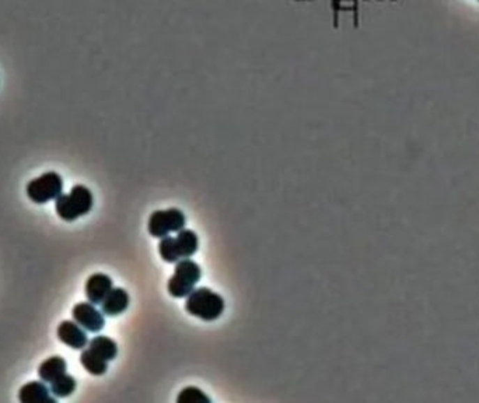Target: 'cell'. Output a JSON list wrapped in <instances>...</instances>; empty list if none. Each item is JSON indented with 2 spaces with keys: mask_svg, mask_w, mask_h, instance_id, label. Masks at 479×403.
Segmentation results:
<instances>
[{
  "mask_svg": "<svg viewBox=\"0 0 479 403\" xmlns=\"http://www.w3.org/2000/svg\"><path fill=\"white\" fill-rule=\"evenodd\" d=\"M93 193L84 185H76L69 195H61L56 199L55 207L58 216L65 221H75L87 214L93 207Z\"/></svg>",
  "mask_w": 479,
  "mask_h": 403,
  "instance_id": "obj_2",
  "label": "cell"
},
{
  "mask_svg": "<svg viewBox=\"0 0 479 403\" xmlns=\"http://www.w3.org/2000/svg\"><path fill=\"white\" fill-rule=\"evenodd\" d=\"M185 227V214L176 207L155 210L149 219V232L155 238H165L170 232H178Z\"/></svg>",
  "mask_w": 479,
  "mask_h": 403,
  "instance_id": "obj_5",
  "label": "cell"
},
{
  "mask_svg": "<svg viewBox=\"0 0 479 403\" xmlns=\"http://www.w3.org/2000/svg\"><path fill=\"white\" fill-rule=\"evenodd\" d=\"M58 338L62 343L68 345L75 350L84 349L89 343L86 331L75 321H63L58 326Z\"/></svg>",
  "mask_w": 479,
  "mask_h": 403,
  "instance_id": "obj_7",
  "label": "cell"
},
{
  "mask_svg": "<svg viewBox=\"0 0 479 403\" xmlns=\"http://www.w3.org/2000/svg\"><path fill=\"white\" fill-rule=\"evenodd\" d=\"M75 322H77L84 331L97 333L102 331L105 325L104 314L100 313L94 304L89 303H79L77 306L73 307L72 311Z\"/></svg>",
  "mask_w": 479,
  "mask_h": 403,
  "instance_id": "obj_6",
  "label": "cell"
},
{
  "mask_svg": "<svg viewBox=\"0 0 479 403\" xmlns=\"http://www.w3.org/2000/svg\"><path fill=\"white\" fill-rule=\"evenodd\" d=\"M76 385V379L65 372L51 382V393L55 397H66L75 392Z\"/></svg>",
  "mask_w": 479,
  "mask_h": 403,
  "instance_id": "obj_15",
  "label": "cell"
},
{
  "mask_svg": "<svg viewBox=\"0 0 479 403\" xmlns=\"http://www.w3.org/2000/svg\"><path fill=\"white\" fill-rule=\"evenodd\" d=\"M185 310L202 321H216L225 311V300L220 294L206 287L194 289L187 297Z\"/></svg>",
  "mask_w": 479,
  "mask_h": 403,
  "instance_id": "obj_1",
  "label": "cell"
},
{
  "mask_svg": "<svg viewBox=\"0 0 479 403\" xmlns=\"http://www.w3.org/2000/svg\"><path fill=\"white\" fill-rule=\"evenodd\" d=\"M27 196L38 205L56 200L63 191V180L58 173L50 171L27 184Z\"/></svg>",
  "mask_w": 479,
  "mask_h": 403,
  "instance_id": "obj_4",
  "label": "cell"
},
{
  "mask_svg": "<svg viewBox=\"0 0 479 403\" xmlns=\"http://www.w3.org/2000/svg\"><path fill=\"white\" fill-rule=\"evenodd\" d=\"M158 252H160V256H162L169 263H176V262L181 260L174 237L167 235V237L162 238V241H160V244H158Z\"/></svg>",
  "mask_w": 479,
  "mask_h": 403,
  "instance_id": "obj_16",
  "label": "cell"
},
{
  "mask_svg": "<svg viewBox=\"0 0 479 403\" xmlns=\"http://www.w3.org/2000/svg\"><path fill=\"white\" fill-rule=\"evenodd\" d=\"M129 294L121 287H112V290L108 293V296L101 303V311L104 315L108 317H116L125 313L129 307Z\"/></svg>",
  "mask_w": 479,
  "mask_h": 403,
  "instance_id": "obj_10",
  "label": "cell"
},
{
  "mask_svg": "<svg viewBox=\"0 0 479 403\" xmlns=\"http://www.w3.org/2000/svg\"><path fill=\"white\" fill-rule=\"evenodd\" d=\"M66 368H68V364H66L65 358H62L61 356H52L48 360H45L44 363H41V365L38 368V375H40L41 381L51 384L58 377L65 374Z\"/></svg>",
  "mask_w": 479,
  "mask_h": 403,
  "instance_id": "obj_12",
  "label": "cell"
},
{
  "mask_svg": "<svg viewBox=\"0 0 479 403\" xmlns=\"http://www.w3.org/2000/svg\"><path fill=\"white\" fill-rule=\"evenodd\" d=\"M201 266L195 260L190 258L178 260L174 275L170 278L167 285L170 296L176 299L188 297L194 292L195 285L201 280Z\"/></svg>",
  "mask_w": 479,
  "mask_h": 403,
  "instance_id": "obj_3",
  "label": "cell"
},
{
  "mask_svg": "<svg viewBox=\"0 0 479 403\" xmlns=\"http://www.w3.org/2000/svg\"><path fill=\"white\" fill-rule=\"evenodd\" d=\"M89 349L105 361H111L118 354V345L108 336H96L89 342Z\"/></svg>",
  "mask_w": 479,
  "mask_h": 403,
  "instance_id": "obj_13",
  "label": "cell"
},
{
  "mask_svg": "<svg viewBox=\"0 0 479 403\" xmlns=\"http://www.w3.org/2000/svg\"><path fill=\"white\" fill-rule=\"evenodd\" d=\"M80 363L91 375H102L108 370V361L97 356L90 349L83 350V353L80 354Z\"/></svg>",
  "mask_w": 479,
  "mask_h": 403,
  "instance_id": "obj_14",
  "label": "cell"
},
{
  "mask_svg": "<svg viewBox=\"0 0 479 403\" xmlns=\"http://www.w3.org/2000/svg\"><path fill=\"white\" fill-rule=\"evenodd\" d=\"M112 287H114V285H112V280L108 275L94 274L86 282V287H84L86 297L91 304L98 306L108 296V293L112 290Z\"/></svg>",
  "mask_w": 479,
  "mask_h": 403,
  "instance_id": "obj_8",
  "label": "cell"
},
{
  "mask_svg": "<svg viewBox=\"0 0 479 403\" xmlns=\"http://www.w3.org/2000/svg\"><path fill=\"white\" fill-rule=\"evenodd\" d=\"M174 239H176V245H177L181 259L191 258L198 252L199 239L195 231L183 228L181 231L177 232V237H174Z\"/></svg>",
  "mask_w": 479,
  "mask_h": 403,
  "instance_id": "obj_11",
  "label": "cell"
},
{
  "mask_svg": "<svg viewBox=\"0 0 479 403\" xmlns=\"http://www.w3.org/2000/svg\"><path fill=\"white\" fill-rule=\"evenodd\" d=\"M19 399L23 403H56V397L51 396V389L44 381H31L23 385L19 390Z\"/></svg>",
  "mask_w": 479,
  "mask_h": 403,
  "instance_id": "obj_9",
  "label": "cell"
},
{
  "mask_svg": "<svg viewBox=\"0 0 479 403\" xmlns=\"http://www.w3.org/2000/svg\"><path fill=\"white\" fill-rule=\"evenodd\" d=\"M177 402L178 403H211L212 399L202 389L197 386H187L180 392Z\"/></svg>",
  "mask_w": 479,
  "mask_h": 403,
  "instance_id": "obj_17",
  "label": "cell"
}]
</instances>
